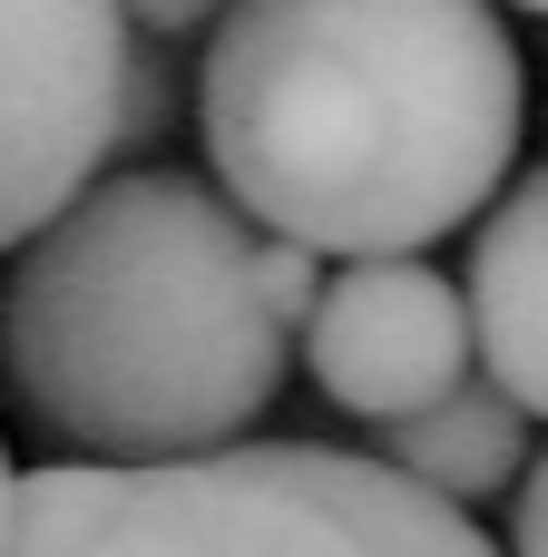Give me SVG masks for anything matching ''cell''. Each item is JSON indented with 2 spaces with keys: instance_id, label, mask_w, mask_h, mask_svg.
<instances>
[{
  "instance_id": "1",
  "label": "cell",
  "mask_w": 548,
  "mask_h": 557,
  "mask_svg": "<svg viewBox=\"0 0 548 557\" xmlns=\"http://www.w3.org/2000/svg\"><path fill=\"white\" fill-rule=\"evenodd\" d=\"M529 117L490 0H226L196 59L216 186L324 255H422L510 196Z\"/></svg>"
},
{
  "instance_id": "2",
  "label": "cell",
  "mask_w": 548,
  "mask_h": 557,
  "mask_svg": "<svg viewBox=\"0 0 548 557\" xmlns=\"http://www.w3.org/2000/svg\"><path fill=\"white\" fill-rule=\"evenodd\" d=\"M294 343L255 215L176 166H108L0 284L10 401L59 460L147 470L235 450L275 411Z\"/></svg>"
},
{
  "instance_id": "3",
  "label": "cell",
  "mask_w": 548,
  "mask_h": 557,
  "mask_svg": "<svg viewBox=\"0 0 548 557\" xmlns=\"http://www.w3.org/2000/svg\"><path fill=\"white\" fill-rule=\"evenodd\" d=\"M20 557H500L480 519L392 460L235 441L206 460L20 470Z\"/></svg>"
},
{
  "instance_id": "4",
  "label": "cell",
  "mask_w": 548,
  "mask_h": 557,
  "mask_svg": "<svg viewBox=\"0 0 548 557\" xmlns=\"http://www.w3.org/2000/svg\"><path fill=\"white\" fill-rule=\"evenodd\" d=\"M127 0H0V255L118 166Z\"/></svg>"
},
{
  "instance_id": "5",
  "label": "cell",
  "mask_w": 548,
  "mask_h": 557,
  "mask_svg": "<svg viewBox=\"0 0 548 557\" xmlns=\"http://www.w3.org/2000/svg\"><path fill=\"white\" fill-rule=\"evenodd\" d=\"M480 362V323H471V284L431 274L422 255H343L324 304L304 313V372L333 411L392 431L412 411H431L441 392H461Z\"/></svg>"
},
{
  "instance_id": "6",
  "label": "cell",
  "mask_w": 548,
  "mask_h": 557,
  "mask_svg": "<svg viewBox=\"0 0 548 557\" xmlns=\"http://www.w3.org/2000/svg\"><path fill=\"white\" fill-rule=\"evenodd\" d=\"M471 323H480V372L548 421V166L510 176V196L480 215Z\"/></svg>"
},
{
  "instance_id": "7",
  "label": "cell",
  "mask_w": 548,
  "mask_h": 557,
  "mask_svg": "<svg viewBox=\"0 0 548 557\" xmlns=\"http://www.w3.org/2000/svg\"><path fill=\"white\" fill-rule=\"evenodd\" d=\"M529 421H539V411H529L510 382L471 372V382H461V392H441L431 411L392 421V431H382V460H392V470H412L422 490H441V499L480 509V499H500V490H520V480H529Z\"/></svg>"
},
{
  "instance_id": "8",
  "label": "cell",
  "mask_w": 548,
  "mask_h": 557,
  "mask_svg": "<svg viewBox=\"0 0 548 557\" xmlns=\"http://www.w3.org/2000/svg\"><path fill=\"white\" fill-rule=\"evenodd\" d=\"M167 127H176V69H167V39H147V29H137L127 98H118V157H147Z\"/></svg>"
},
{
  "instance_id": "9",
  "label": "cell",
  "mask_w": 548,
  "mask_h": 557,
  "mask_svg": "<svg viewBox=\"0 0 548 557\" xmlns=\"http://www.w3.org/2000/svg\"><path fill=\"white\" fill-rule=\"evenodd\" d=\"M510 557H548V450L529 460V480L510 490Z\"/></svg>"
},
{
  "instance_id": "10",
  "label": "cell",
  "mask_w": 548,
  "mask_h": 557,
  "mask_svg": "<svg viewBox=\"0 0 548 557\" xmlns=\"http://www.w3.org/2000/svg\"><path fill=\"white\" fill-rule=\"evenodd\" d=\"M127 20H137L147 39H186V29L226 20V10H216V0H127Z\"/></svg>"
},
{
  "instance_id": "11",
  "label": "cell",
  "mask_w": 548,
  "mask_h": 557,
  "mask_svg": "<svg viewBox=\"0 0 548 557\" xmlns=\"http://www.w3.org/2000/svg\"><path fill=\"white\" fill-rule=\"evenodd\" d=\"M0 557H20V470L0 460Z\"/></svg>"
},
{
  "instance_id": "12",
  "label": "cell",
  "mask_w": 548,
  "mask_h": 557,
  "mask_svg": "<svg viewBox=\"0 0 548 557\" xmlns=\"http://www.w3.org/2000/svg\"><path fill=\"white\" fill-rule=\"evenodd\" d=\"M520 10H539V20H548V0H520Z\"/></svg>"
}]
</instances>
